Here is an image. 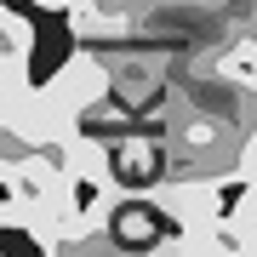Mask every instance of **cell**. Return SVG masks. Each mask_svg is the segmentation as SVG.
<instances>
[{
    "label": "cell",
    "mask_w": 257,
    "mask_h": 257,
    "mask_svg": "<svg viewBox=\"0 0 257 257\" xmlns=\"http://www.w3.org/2000/svg\"><path fill=\"white\" fill-rule=\"evenodd\" d=\"M160 166H166V138H155V132H132V138L114 143V177L126 189H155L160 183Z\"/></svg>",
    "instance_id": "obj_2"
},
{
    "label": "cell",
    "mask_w": 257,
    "mask_h": 257,
    "mask_svg": "<svg viewBox=\"0 0 257 257\" xmlns=\"http://www.w3.org/2000/svg\"><path fill=\"white\" fill-rule=\"evenodd\" d=\"M0 29H6V40H0V63H29V52H35V29H29L18 12H0Z\"/></svg>",
    "instance_id": "obj_5"
},
{
    "label": "cell",
    "mask_w": 257,
    "mask_h": 257,
    "mask_svg": "<svg viewBox=\"0 0 257 257\" xmlns=\"http://www.w3.org/2000/svg\"><path fill=\"white\" fill-rule=\"evenodd\" d=\"M63 160H69L74 177H114V143L86 138V132H74V138L63 143Z\"/></svg>",
    "instance_id": "obj_3"
},
{
    "label": "cell",
    "mask_w": 257,
    "mask_h": 257,
    "mask_svg": "<svg viewBox=\"0 0 257 257\" xmlns=\"http://www.w3.org/2000/svg\"><path fill=\"white\" fill-rule=\"evenodd\" d=\"M217 80H229V86H257V35H234L229 46L217 52Z\"/></svg>",
    "instance_id": "obj_4"
},
{
    "label": "cell",
    "mask_w": 257,
    "mask_h": 257,
    "mask_svg": "<svg viewBox=\"0 0 257 257\" xmlns=\"http://www.w3.org/2000/svg\"><path fill=\"white\" fill-rule=\"evenodd\" d=\"M46 92L63 97L69 109L92 114V109H103V103H109V92H114V63H103V57H92V52H74L69 63L46 80Z\"/></svg>",
    "instance_id": "obj_1"
},
{
    "label": "cell",
    "mask_w": 257,
    "mask_h": 257,
    "mask_svg": "<svg viewBox=\"0 0 257 257\" xmlns=\"http://www.w3.org/2000/svg\"><path fill=\"white\" fill-rule=\"evenodd\" d=\"M149 86H155V69H149V63H138V57H120V63H114V92L120 97L138 103V97H149Z\"/></svg>",
    "instance_id": "obj_6"
}]
</instances>
